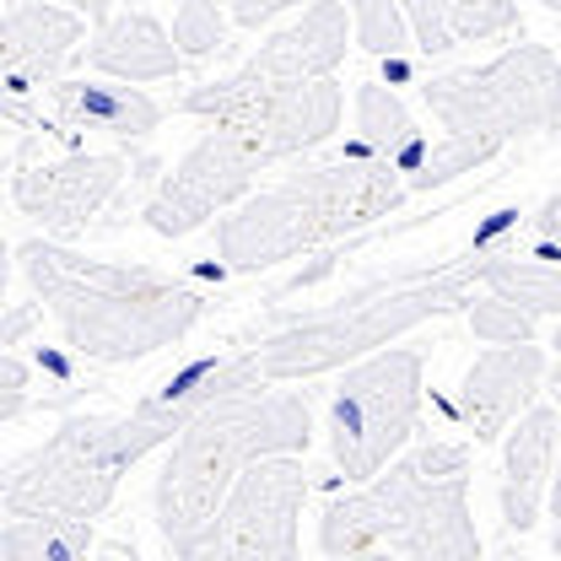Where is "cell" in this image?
I'll use <instances>...</instances> for the list:
<instances>
[{
  "mask_svg": "<svg viewBox=\"0 0 561 561\" xmlns=\"http://www.w3.org/2000/svg\"><path fill=\"white\" fill-rule=\"evenodd\" d=\"M551 551H557V557H561V524H557V535H551Z\"/></svg>",
  "mask_w": 561,
  "mask_h": 561,
  "instance_id": "836d02e7",
  "label": "cell"
},
{
  "mask_svg": "<svg viewBox=\"0 0 561 561\" xmlns=\"http://www.w3.org/2000/svg\"><path fill=\"white\" fill-rule=\"evenodd\" d=\"M16 271L60 324L70 356L98 367H136L157 351L179 346L206 319V291L151 265L87 260L66 243L27 238L16 249Z\"/></svg>",
  "mask_w": 561,
  "mask_h": 561,
  "instance_id": "3957f363",
  "label": "cell"
},
{
  "mask_svg": "<svg viewBox=\"0 0 561 561\" xmlns=\"http://www.w3.org/2000/svg\"><path fill=\"white\" fill-rule=\"evenodd\" d=\"M470 330L486 341V346H513V341H535V313L529 308H518V302H507V297H496V291H486V297H470Z\"/></svg>",
  "mask_w": 561,
  "mask_h": 561,
  "instance_id": "484cf974",
  "label": "cell"
},
{
  "mask_svg": "<svg viewBox=\"0 0 561 561\" xmlns=\"http://www.w3.org/2000/svg\"><path fill=\"white\" fill-rule=\"evenodd\" d=\"M557 459H561V411L557 405H529L524 416L507 426V443H502L496 507H502V529L507 535H529L540 524Z\"/></svg>",
  "mask_w": 561,
  "mask_h": 561,
  "instance_id": "9a60e30c",
  "label": "cell"
},
{
  "mask_svg": "<svg viewBox=\"0 0 561 561\" xmlns=\"http://www.w3.org/2000/svg\"><path fill=\"white\" fill-rule=\"evenodd\" d=\"M426 362L411 346H383L351 362L330 394V465L335 476L362 486L378 470H389L421 426V394H426Z\"/></svg>",
  "mask_w": 561,
  "mask_h": 561,
  "instance_id": "9c48e42d",
  "label": "cell"
},
{
  "mask_svg": "<svg viewBox=\"0 0 561 561\" xmlns=\"http://www.w3.org/2000/svg\"><path fill=\"white\" fill-rule=\"evenodd\" d=\"M551 351L561 356V319H557V330H551Z\"/></svg>",
  "mask_w": 561,
  "mask_h": 561,
  "instance_id": "1f68e13d",
  "label": "cell"
},
{
  "mask_svg": "<svg viewBox=\"0 0 561 561\" xmlns=\"http://www.w3.org/2000/svg\"><path fill=\"white\" fill-rule=\"evenodd\" d=\"M87 49V16L60 0H11L0 16V103H22L49 87L70 55Z\"/></svg>",
  "mask_w": 561,
  "mask_h": 561,
  "instance_id": "4fadbf2b",
  "label": "cell"
},
{
  "mask_svg": "<svg viewBox=\"0 0 561 561\" xmlns=\"http://www.w3.org/2000/svg\"><path fill=\"white\" fill-rule=\"evenodd\" d=\"M529 232H535L540 254H561V190L529 216Z\"/></svg>",
  "mask_w": 561,
  "mask_h": 561,
  "instance_id": "f1b7e54d",
  "label": "cell"
},
{
  "mask_svg": "<svg viewBox=\"0 0 561 561\" xmlns=\"http://www.w3.org/2000/svg\"><path fill=\"white\" fill-rule=\"evenodd\" d=\"M540 5H546V11H551V16H561V0H540Z\"/></svg>",
  "mask_w": 561,
  "mask_h": 561,
  "instance_id": "d6a6232c",
  "label": "cell"
},
{
  "mask_svg": "<svg viewBox=\"0 0 561 561\" xmlns=\"http://www.w3.org/2000/svg\"><path fill=\"white\" fill-rule=\"evenodd\" d=\"M125 179H130V157H119V151H66V157H44V162H16L11 201L44 232L76 238L119 195Z\"/></svg>",
  "mask_w": 561,
  "mask_h": 561,
  "instance_id": "7c38bea8",
  "label": "cell"
},
{
  "mask_svg": "<svg viewBox=\"0 0 561 561\" xmlns=\"http://www.w3.org/2000/svg\"><path fill=\"white\" fill-rule=\"evenodd\" d=\"M351 44H356V27H351L346 0H308L297 22L276 27V33L249 55V66L265 70V76L313 81V76H335Z\"/></svg>",
  "mask_w": 561,
  "mask_h": 561,
  "instance_id": "e0dca14e",
  "label": "cell"
},
{
  "mask_svg": "<svg viewBox=\"0 0 561 561\" xmlns=\"http://www.w3.org/2000/svg\"><path fill=\"white\" fill-rule=\"evenodd\" d=\"M260 173H265V162L232 130L206 125V136L173 162V173H162V184L151 190L140 216L157 238H190V232L210 227L216 216H227L238 201H249Z\"/></svg>",
  "mask_w": 561,
  "mask_h": 561,
  "instance_id": "8fae6325",
  "label": "cell"
},
{
  "mask_svg": "<svg viewBox=\"0 0 561 561\" xmlns=\"http://www.w3.org/2000/svg\"><path fill=\"white\" fill-rule=\"evenodd\" d=\"M313 443V405L297 389H276L243 356V373L216 389L184 432L168 443V459L151 486V513L168 557L195 561L210 535L227 491L265 454H308Z\"/></svg>",
  "mask_w": 561,
  "mask_h": 561,
  "instance_id": "7a4b0ae2",
  "label": "cell"
},
{
  "mask_svg": "<svg viewBox=\"0 0 561 561\" xmlns=\"http://www.w3.org/2000/svg\"><path fill=\"white\" fill-rule=\"evenodd\" d=\"M98 546L87 518H55V513H5L0 529V561H87Z\"/></svg>",
  "mask_w": 561,
  "mask_h": 561,
  "instance_id": "44dd1931",
  "label": "cell"
},
{
  "mask_svg": "<svg viewBox=\"0 0 561 561\" xmlns=\"http://www.w3.org/2000/svg\"><path fill=\"white\" fill-rule=\"evenodd\" d=\"M421 55H454L465 44H491L524 33L518 0H405Z\"/></svg>",
  "mask_w": 561,
  "mask_h": 561,
  "instance_id": "d6986e66",
  "label": "cell"
},
{
  "mask_svg": "<svg viewBox=\"0 0 561 561\" xmlns=\"http://www.w3.org/2000/svg\"><path fill=\"white\" fill-rule=\"evenodd\" d=\"M557 130H561V125H557Z\"/></svg>",
  "mask_w": 561,
  "mask_h": 561,
  "instance_id": "d590c367",
  "label": "cell"
},
{
  "mask_svg": "<svg viewBox=\"0 0 561 561\" xmlns=\"http://www.w3.org/2000/svg\"><path fill=\"white\" fill-rule=\"evenodd\" d=\"M551 389H561V373H557V378H551Z\"/></svg>",
  "mask_w": 561,
  "mask_h": 561,
  "instance_id": "e575fe53",
  "label": "cell"
},
{
  "mask_svg": "<svg viewBox=\"0 0 561 561\" xmlns=\"http://www.w3.org/2000/svg\"><path fill=\"white\" fill-rule=\"evenodd\" d=\"M540 383H546V351L535 346V341L491 346L459 378V389H454V421L476 443H496V437H507L513 421L535 405Z\"/></svg>",
  "mask_w": 561,
  "mask_h": 561,
  "instance_id": "5bb4252c",
  "label": "cell"
},
{
  "mask_svg": "<svg viewBox=\"0 0 561 561\" xmlns=\"http://www.w3.org/2000/svg\"><path fill=\"white\" fill-rule=\"evenodd\" d=\"M411 201V179L400 162L341 146L324 162H297L271 190L216 216V260L232 276H254L286 265L308 249H324L346 232H362Z\"/></svg>",
  "mask_w": 561,
  "mask_h": 561,
  "instance_id": "277c9868",
  "label": "cell"
},
{
  "mask_svg": "<svg viewBox=\"0 0 561 561\" xmlns=\"http://www.w3.org/2000/svg\"><path fill=\"white\" fill-rule=\"evenodd\" d=\"M291 5H302V0H232V22L249 27V33H260V27H271L276 16H286Z\"/></svg>",
  "mask_w": 561,
  "mask_h": 561,
  "instance_id": "83f0119b",
  "label": "cell"
},
{
  "mask_svg": "<svg viewBox=\"0 0 561 561\" xmlns=\"http://www.w3.org/2000/svg\"><path fill=\"white\" fill-rule=\"evenodd\" d=\"M496 151H502V140L454 136V130H443V140H432V146H426V157H421L416 173H411V195H432V190H443V184H454V179H465V173L486 168Z\"/></svg>",
  "mask_w": 561,
  "mask_h": 561,
  "instance_id": "603a6c76",
  "label": "cell"
},
{
  "mask_svg": "<svg viewBox=\"0 0 561 561\" xmlns=\"http://www.w3.org/2000/svg\"><path fill=\"white\" fill-rule=\"evenodd\" d=\"M27 405V362L16 351L0 356V421H16Z\"/></svg>",
  "mask_w": 561,
  "mask_h": 561,
  "instance_id": "4316f807",
  "label": "cell"
},
{
  "mask_svg": "<svg viewBox=\"0 0 561 561\" xmlns=\"http://www.w3.org/2000/svg\"><path fill=\"white\" fill-rule=\"evenodd\" d=\"M421 103L454 136L518 140L561 125V55L546 44H513L470 70H443L421 81Z\"/></svg>",
  "mask_w": 561,
  "mask_h": 561,
  "instance_id": "ba28073f",
  "label": "cell"
},
{
  "mask_svg": "<svg viewBox=\"0 0 561 561\" xmlns=\"http://www.w3.org/2000/svg\"><path fill=\"white\" fill-rule=\"evenodd\" d=\"M179 108L190 119H201V125L232 130L265 168H276V162L319 151L324 140L341 130V119H346V87L335 76H313V81L265 76V70H254L243 60L232 76L201 81Z\"/></svg>",
  "mask_w": 561,
  "mask_h": 561,
  "instance_id": "52a82bcc",
  "label": "cell"
},
{
  "mask_svg": "<svg viewBox=\"0 0 561 561\" xmlns=\"http://www.w3.org/2000/svg\"><path fill=\"white\" fill-rule=\"evenodd\" d=\"M313 470L302 454H265L254 459L238 486L227 491L210 535L201 540L195 561H291L302 551V502Z\"/></svg>",
  "mask_w": 561,
  "mask_h": 561,
  "instance_id": "30bf717a",
  "label": "cell"
},
{
  "mask_svg": "<svg viewBox=\"0 0 561 561\" xmlns=\"http://www.w3.org/2000/svg\"><path fill=\"white\" fill-rule=\"evenodd\" d=\"M38 313H44V302H16V308H11V319H5V335H0V346H16Z\"/></svg>",
  "mask_w": 561,
  "mask_h": 561,
  "instance_id": "f546056e",
  "label": "cell"
},
{
  "mask_svg": "<svg viewBox=\"0 0 561 561\" xmlns=\"http://www.w3.org/2000/svg\"><path fill=\"white\" fill-rule=\"evenodd\" d=\"M486 291L529 308L535 319H561V271L546 260H518V254H486Z\"/></svg>",
  "mask_w": 561,
  "mask_h": 561,
  "instance_id": "7402d4cb",
  "label": "cell"
},
{
  "mask_svg": "<svg viewBox=\"0 0 561 561\" xmlns=\"http://www.w3.org/2000/svg\"><path fill=\"white\" fill-rule=\"evenodd\" d=\"M87 66L98 76H119V81H136V87H151V81H173L184 55L173 44V33L151 16V11H114L92 38H87Z\"/></svg>",
  "mask_w": 561,
  "mask_h": 561,
  "instance_id": "ac0fdd59",
  "label": "cell"
},
{
  "mask_svg": "<svg viewBox=\"0 0 561 561\" xmlns=\"http://www.w3.org/2000/svg\"><path fill=\"white\" fill-rule=\"evenodd\" d=\"M351 5V27H356V44L378 60H405L416 49V33H411V16H405V0H346Z\"/></svg>",
  "mask_w": 561,
  "mask_h": 561,
  "instance_id": "cb8c5ba5",
  "label": "cell"
},
{
  "mask_svg": "<svg viewBox=\"0 0 561 561\" xmlns=\"http://www.w3.org/2000/svg\"><path fill=\"white\" fill-rule=\"evenodd\" d=\"M243 373V351L227 356H201L179 367L168 383H157L136 411L103 416L81 411L66 416L33 454H22L5 481H0V507L5 513H55V518H103L119 496V481L140 459L184 432V421L206 405L216 389H227Z\"/></svg>",
  "mask_w": 561,
  "mask_h": 561,
  "instance_id": "6da1fadb",
  "label": "cell"
},
{
  "mask_svg": "<svg viewBox=\"0 0 561 561\" xmlns=\"http://www.w3.org/2000/svg\"><path fill=\"white\" fill-rule=\"evenodd\" d=\"M351 114H356V151H373V157H389L400 162V173L411 179L416 162L426 157V136L416 130V114L383 87V81H362L351 92Z\"/></svg>",
  "mask_w": 561,
  "mask_h": 561,
  "instance_id": "ffe728a7",
  "label": "cell"
},
{
  "mask_svg": "<svg viewBox=\"0 0 561 561\" xmlns=\"http://www.w3.org/2000/svg\"><path fill=\"white\" fill-rule=\"evenodd\" d=\"M324 557H411L476 561L481 529L470 513V448L421 443L373 481L335 496L319 518Z\"/></svg>",
  "mask_w": 561,
  "mask_h": 561,
  "instance_id": "5b68a950",
  "label": "cell"
},
{
  "mask_svg": "<svg viewBox=\"0 0 561 561\" xmlns=\"http://www.w3.org/2000/svg\"><path fill=\"white\" fill-rule=\"evenodd\" d=\"M60 5H70V11H81L92 27H103L114 11H119V0H60Z\"/></svg>",
  "mask_w": 561,
  "mask_h": 561,
  "instance_id": "4dcf8cb0",
  "label": "cell"
},
{
  "mask_svg": "<svg viewBox=\"0 0 561 561\" xmlns=\"http://www.w3.org/2000/svg\"><path fill=\"white\" fill-rule=\"evenodd\" d=\"M481 276H486V249H476L470 260L437 265V271L373 280V286L351 291V297L330 302V308L286 319L280 330L260 335L254 346H243V356L271 383H302V378H319V373H341L351 362L383 351L389 341L411 335L426 319L470 308Z\"/></svg>",
  "mask_w": 561,
  "mask_h": 561,
  "instance_id": "8992f818",
  "label": "cell"
},
{
  "mask_svg": "<svg viewBox=\"0 0 561 561\" xmlns=\"http://www.w3.org/2000/svg\"><path fill=\"white\" fill-rule=\"evenodd\" d=\"M49 114L60 130H87V136L140 140L162 125V103L146 98L136 81L119 76H66L49 81Z\"/></svg>",
  "mask_w": 561,
  "mask_h": 561,
  "instance_id": "2e32d148",
  "label": "cell"
},
{
  "mask_svg": "<svg viewBox=\"0 0 561 561\" xmlns=\"http://www.w3.org/2000/svg\"><path fill=\"white\" fill-rule=\"evenodd\" d=\"M173 44L184 60H210L227 44V16L216 0H179L173 11Z\"/></svg>",
  "mask_w": 561,
  "mask_h": 561,
  "instance_id": "d4e9b609",
  "label": "cell"
}]
</instances>
